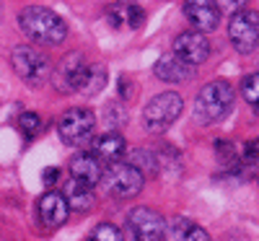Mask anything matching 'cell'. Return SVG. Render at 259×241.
Instances as JSON below:
<instances>
[{"label": "cell", "mask_w": 259, "mask_h": 241, "mask_svg": "<svg viewBox=\"0 0 259 241\" xmlns=\"http://www.w3.org/2000/svg\"><path fill=\"white\" fill-rule=\"evenodd\" d=\"M18 29L36 45L57 47L68 39V24L52 8L45 6H26L18 13Z\"/></svg>", "instance_id": "obj_1"}, {"label": "cell", "mask_w": 259, "mask_h": 241, "mask_svg": "<svg viewBox=\"0 0 259 241\" xmlns=\"http://www.w3.org/2000/svg\"><path fill=\"white\" fill-rule=\"evenodd\" d=\"M236 101V91L228 81H212L202 86L197 99H194V114L205 125H215L231 114Z\"/></svg>", "instance_id": "obj_2"}, {"label": "cell", "mask_w": 259, "mask_h": 241, "mask_svg": "<svg viewBox=\"0 0 259 241\" xmlns=\"http://www.w3.org/2000/svg\"><path fill=\"white\" fill-rule=\"evenodd\" d=\"M182 109H184V101L177 91H163L150 99L148 106L143 109V125L148 133L161 135L182 117Z\"/></svg>", "instance_id": "obj_3"}, {"label": "cell", "mask_w": 259, "mask_h": 241, "mask_svg": "<svg viewBox=\"0 0 259 241\" xmlns=\"http://www.w3.org/2000/svg\"><path fill=\"white\" fill-rule=\"evenodd\" d=\"M101 184L112 197H117V200H130V197L140 194V189L145 184V174L135 164L114 161V164H109V169L104 171Z\"/></svg>", "instance_id": "obj_4"}, {"label": "cell", "mask_w": 259, "mask_h": 241, "mask_svg": "<svg viewBox=\"0 0 259 241\" xmlns=\"http://www.w3.org/2000/svg\"><path fill=\"white\" fill-rule=\"evenodd\" d=\"M11 65H13L16 75L21 81H26L29 86H41V83H47L50 75H52L50 60L31 45H18L11 52Z\"/></svg>", "instance_id": "obj_5"}, {"label": "cell", "mask_w": 259, "mask_h": 241, "mask_svg": "<svg viewBox=\"0 0 259 241\" xmlns=\"http://www.w3.org/2000/svg\"><path fill=\"white\" fill-rule=\"evenodd\" d=\"M94 130H96V114L91 109H83V106L68 109L57 122V133H60L62 143L75 145V148L89 145L94 138Z\"/></svg>", "instance_id": "obj_6"}, {"label": "cell", "mask_w": 259, "mask_h": 241, "mask_svg": "<svg viewBox=\"0 0 259 241\" xmlns=\"http://www.w3.org/2000/svg\"><path fill=\"white\" fill-rule=\"evenodd\" d=\"M228 39L236 52L249 55L259 47V13L256 11H239L228 21Z\"/></svg>", "instance_id": "obj_7"}, {"label": "cell", "mask_w": 259, "mask_h": 241, "mask_svg": "<svg viewBox=\"0 0 259 241\" xmlns=\"http://www.w3.org/2000/svg\"><path fill=\"white\" fill-rule=\"evenodd\" d=\"M127 228L135 241H166L168 226L163 215L150 208H135L127 215Z\"/></svg>", "instance_id": "obj_8"}, {"label": "cell", "mask_w": 259, "mask_h": 241, "mask_svg": "<svg viewBox=\"0 0 259 241\" xmlns=\"http://www.w3.org/2000/svg\"><path fill=\"white\" fill-rule=\"evenodd\" d=\"M91 65L94 62H89L80 52H73L68 57H62L60 70H57V89L83 94V86H85V78H89V73H91Z\"/></svg>", "instance_id": "obj_9"}, {"label": "cell", "mask_w": 259, "mask_h": 241, "mask_svg": "<svg viewBox=\"0 0 259 241\" xmlns=\"http://www.w3.org/2000/svg\"><path fill=\"white\" fill-rule=\"evenodd\" d=\"M174 52L177 57H182L184 62H189V65H202L207 57H210V42H207V36L202 34V31H194V29H189V31H182L177 39H174Z\"/></svg>", "instance_id": "obj_10"}, {"label": "cell", "mask_w": 259, "mask_h": 241, "mask_svg": "<svg viewBox=\"0 0 259 241\" xmlns=\"http://www.w3.org/2000/svg\"><path fill=\"white\" fill-rule=\"evenodd\" d=\"M184 16L194 31H215L221 24V8L215 0H184Z\"/></svg>", "instance_id": "obj_11"}, {"label": "cell", "mask_w": 259, "mask_h": 241, "mask_svg": "<svg viewBox=\"0 0 259 241\" xmlns=\"http://www.w3.org/2000/svg\"><path fill=\"white\" fill-rule=\"evenodd\" d=\"M36 213H39V221L45 228H60L65 221H68L70 215V205L65 200L62 192H45L39 197V205H36Z\"/></svg>", "instance_id": "obj_12"}, {"label": "cell", "mask_w": 259, "mask_h": 241, "mask_svg": "<svg viewBox=\"0 0 259 241\" xmlns=\"http://www.w3.org/2000/svg\"><path fill=\"white\" fill-rule=\"evenodd\" d=\"M156 78H161L163 83H187L194 78V73H197V68L189 62H184L182 57H177L174 52L171 55H161L156 68H153Z\"/></svg>", "instance_id": "obj_13"}, {"label": "cell", "mask_w": 259, "mask_h": 241, "mask_svg": "<svg viewBox=\"0 0 259 241\" xmlns=\"http://www.w3.org/2000/svg\"><path fill=\"white\" fill-rule=\"evenodd\" d=\"M70 177L78 179V182H85V184H96L101 182L104 177V166H101V158L96 153H75L73 161H70Z\"/></svg>", "instance_id": "obj_14"}, {"label": "cell", "mask_w": 259, "mask_h": 241, "mask_svg": "<svg viewBox=\"0 0 259 241\" xmlns=\"http://www.w3.org/2000/svg\"><path fill=\"white\" fill-rule=\"evenodd\" d=\"M106 18L114 29H140L145 21V11L135 3H114L106 11Z\"/></svg>", "instance_id": "obj_15"}, {"label": "cell", "mask_w": 259, "mask_h": 241, "mask_svg": "<svg viewBox=\"0 0 259 241\" xmlns=\"http://www.w3.org/2000/svg\"><path fill=\"white\" fill-rule=\"evenodd\" d=\"M65 200H68L70 210H78V213H89L96 208V194H94V184H85V182H78L70 177V182L65 184Z\"/></svg>", "instance_id": "obj_16"}, {"label": "cell", "mask_w": 259, "mask_h": 241, "mask_svg": "<svg viewBox=\"0 0 259 241\" xmlns=\"http://www.w3.org/2000/svg\"><path fill=\"white\" fill-rule=\"evenodd\" d=\"M94 153L104 164H114L127 153V143L119 133H106V135L94 140Z\"/></svg>", "instance_id": "obj_17"}, {"label": "cell", "mask_w": 259, "mask_h": 241, "mask_svg": "<svg viewBox=\"0 0 259 241\" xmlns=\"http://www.w3.org/2000/svg\"><path fill=\"white\" fill-rule=\"evenodd\" d=\"M171 233H174L177 241H210L207 231L197 223L187 221V218H179V221H174V226H171Z\"/></svg>", "instance_id": "obj_18"}, {"label": "cell", "mask_w": 259, "mask_h": 241, "mask_svg": "<svg viewBox=\"0 0 259 241\" xmlns=\"http://www.w3.org/2000/svg\"><path fill=\"white\" fill-rule=\"evenodd\" d=\"M18 130H21V135H24L26 140H34L36 135H41L45 122H41V117L34 114V112H24L18 117Z\"/></svg>", "instance_id": "obj_19"}, {"label": "cell", "mask_w": 259, "mask_h": 241, "mask_svg": "<svg viewBox=\"0 0 259 241\" xmlns=\"http://www.w3.org/2000/svg\"><path fill=\"white\" fill-rule=\"evenodd\" d=\"M241 96L251 106H259V73H249L241 78Z\"/></svg>", "instance_id": "obj_20"}, {"label": "cell", "mask_w": 259, "mask_h": 241, "mask_svg": "<svg viewBox=\"0 0 259 241\" xmlns=\"http://www.w3.org/2000/svg\"><path fill=\"white\" fill-rule=\"evenodd\" d=\"M104 81H106V70L101 65H91V73L85 78V86H83V94H96L104 89Z\"/></svg>", "instance_id": "obj_21"}, {"label": "cell", "mask_w": 259, "mask_h": 241, "mask_svg": "<svg viewBox=\"0 0 259 241\" xmlns=\"http://www.w3.org/2000/svg\"><path fill=\"white\" fill-rule=\"evenodd\" d=\"M89 241H122V231L114 223H99L89 236Z\"/></svg>", "instance_id": "obj_22"}, {"label": "cell", "mask_w": 259, "mask_h": 241, "mask_svg": "<svg viewBox=\"0 0 259 241\" xmlns=\"http://www.w3.org/2000/svg\"><path fill=\"white\" fill-rule=\"evenodd\" d=\"M215 150H218V158H221V164H223L226 169H236V161H239V156H236V150H233L231 143L218 140V143H215Z\"/></svg>", "instance_id": "obj_23"}, {"label": "cell", "mask_w": 259, "mask_h": 241, "mask_svg": "<svg viewBox=\"0 0 259 241\" xmlns=\"http://www.w3.org/2000/svg\"><path fill=\"white\" fill-rule=\"evenodd\" d=\"M244 161L249 166H259V138H254L244 145Z\"/></svg>", "instance_id": "obj_24"}, {"label": "cell", "mask_w": 259, "mask_h": 241, "mask_svg": "<svg viewBox=\"0 0 259 241\" xmlns=\"http://www.w3.org/2000/svg\"><path fill=\"white\" fill-rule=\"evenodd\" d=\"M218 3V8H221V13H239V11H244L246 6H249V0H215Z\"/></svg>", "instance_id": "obj_25"}, {"label": "cell", "mask_w": 259, "mask_h": 241, "mask_svg": "<svg viewBox=\"0 0 259 241\" xmlns=\"http://www.w3.org/2000/svg\"><path fill=\"white\" fill-rule=\"evenodd\" d=\"M57 177H60V174H57V169H50V171L45 174V182H47V187H52V184L57 182Z\"/></svg>", "instance_id": "obj_26"}]
</instances>
